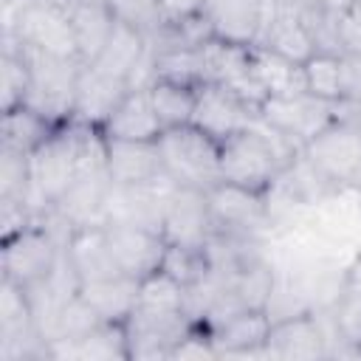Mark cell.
<instances>
[{
    "label": "cell",
    "mask_w": 361,
    "mask_h": 361,
    "mask_svg": "<svg viewBox=\"0 0 361 361\" xmlns=\"http://www.w3.org/2000/svg\"><path fill=\"white\" fill-rule=\"evenodd\" d=\"M212 336V344L217 355H265V338L271 333V319L265 310H243L226 324L206 330Z\"/></svg>",
    "instance_id": "21"
},
{
    "label": "cell",
    "mask_w": 361,
    "mask_h": 361,
    "mask_svg": "<svg viewBox=\"0 0 361 361\" xmlns=\"http://www.w3.org/2000/svg\"><path fill=\"white\" fill-rule=\"evenodd\" d=\"M158 149L166 175L178 186L212 189L214 183H220V141H214L195 124L164 130L158 135Z\"/></svg>",
    "instance_id": "4"
},
{
    "label": "cell",
    "mask_w": 361,
    "mask_h": 361,
    "mask_svg": "<svg viewBox=\"0 0 361 361\" xmlns=\"http://www.w3.org/2000/svg\"><path fill=\"white\" fill-rule=\"evenodd\" d=\"M104 231L121 274L133 279H144L161 268L166 254V240L161 231L138 228V226H104Z\"/></svg>",
    "instance_id": "14"
},
{
    "label": "cell",
    "mask_w": 361,
    "mask_h": 361,
    "mask_svg": "<svg viewBox=\"0 0 361 361\" xmlns=\"http://www.w3.org/2000/svg\"><path fill=\"white\" fill-rule=\"evenodd\" d=\"M65 240L42 220L31 223L14 237L0 240V271L3 279L17 282L20 288L34 285L37 279L48 276L62 254Z\"/></svg>",
    "instance_id": "7"
},
{
    "label": "cell",
    "mask_w": 361,
    "mask_h": 361,
    "mask_svg": "<svg viewBox=\"0 0 361 361\" xmlns=\"http://www.w3.org/2000/svg\"><path fill=\"white\" fill-rule=\"evenodd\" d=\"M257 118H259V110L245 99H240L237 93L220 85H200L192 124L206 135H212L214 141L223 144L226 138L248 130Z\"/></svg>",
    "instance_id": "12"
},
{
    "label": "cell",
    "mask_w": 361,
    "mask_h": 361,
    "mask_svg": "<svg viewBox=\"0 0 361 361\" xmlns=\"http://www.w3.org/2000/svg\"><path fill=\"white\" fill-rule=\"evenodd\" d=\"M28 330H37L28 296L17 282L3 279L0 282V338L20 336V333H28Z\"/></svg>",
    "instance_id": "33"
},
{
    "label": "cell",
    "mask_w": 361,
    "mask_h": 361,
    "mask_svg": "<svg viewBox=\"0 0 361 361\" xmlns=\"http://www.w3.org/2000/svg\"><path fill=\"white\" fill-rule=\"evenodd\" d=\"M172 189L175 180L169 175L149 183H113L104 203L102 226H138V228L161 231Z\"/></svg>",
    "instance_id": "9"
},
{
    "label": "cell",
    "mask_w": 361,
    "mask_h": 361,
    "mask_svg": "<svg viewBox=\"0 0 361 361\" xmlns=\"http://www.w3.org/2000/svg\"><path fill=\"white\" fill-rule=\"evenodd\" d=\"M254 45L265 48L276 56H285L296 65H305L319 51L302 14L296 8L279 6L274 0L262 3V20H259V31H257Z\"/></svg>",
    "instance_id": "11"
},
{
    "label": "cell",
    "mask_w": 361,
    "mask_h": 361,
    "mask_svg": "<svg viewBox=\"0 0 361 361\" xmlns=\"http://www.w3.org/2000/svg\"><path fill=\"white\" fill-rule=\"evenodd\" d=\"M71 14V28H73V39H76V54L85 65L96 62V56L102 54V48L107 45L113 25H116V14L110 11V6L104 0L96 3H71L68 6Z\"/></svg>",
    "instance_id": "24"
},
{
    "label": "cell",
    "mask_w": 361,
    "mask_h": 361,
    "mask_svg": "<svg viewBox=\"0 0 361 361\" xmlns=\"http://www.w3.org/2000/svg\"><path fill=\"white\" fill-rule=\"evenodd\" d=\"M158 6H161V20H180L203 11L206 0H158Z\"/></svg>",
    "instance_id": "41"
},
{
    "label": "cell",
    "mask_w": 361,
    "mask_h": 361,
    "mask_svg": "<svg viewBox=\"0 0 361 361\" xmlns=\"http://www.w3.org/2000/svg\"><path fill=\"white\" fill-rule=\"evenodd\" d=\"M344 104H361V54H344Z\"/></svg>",
    "instance_id": "40"
},
{
    "label": "cell",
    "mask_w": 361,
    "mask_h": 361,
    "mask_svg": "<svg viewBox=\"0 0 361 361\" xmlns=\"http://www.w3.org/2000/svg\"><path fill=\"white\" fill-rule=\"evenodd\" d=\"M56 130H59L56 124H51L45 116L31 110L28 104H20V107L3 113V147H14L28 155Z\"/></svg>",
    "instance_id": "29"
},
{
    "label": "cell",
    "mask_w": 361,
    "mask_h": 361,
    "mask_svg": "<svg viewBox=\"0 0 361 361\" xmlns=\"http://www.w3.org/2000/svg\"><path fill=\"white\" fill-rule=\"evenodd\" d=\"M274 3H279V6H290V8H299V6H302V0H274Z\"/></svg>",
    "instance_id": "42"
},
{
    "label": "cell",
    "mask_w": 361,
    "mask_h": 361,
    "mask_svg": "<svg viewBox=\"0 0 361 361\" xmlns=\"http://www.w3.org/2000/svg\"><path fill=\"white\" fill-rule=\"evenodd\" d=\"M104 319L76 293L73 299H68L62 305V310L56 313V322L51 327L48 341H59V338H82L85 333H90L93 327H99Z\"/></svg>",
    "instance_id": "36"
},
{
    "label": "cell",
    "mask_w": 361,
    "mask_h": 361,
    "mask_svg": "<svg viewBox=\"0 0 361 361\" xmlns=\"http://www.w3.org/2000/svg\"><path fill=\"white\" fill-rule=\"evenodd\" d=\"M251 68L259 79V85L265 87L268 96H296V93H307L305 90V73L302 65L276 56L265 48L251 45Z\"/></svg>",
    "instance_id": "26"
},
{
    "label": "cell",
    "mask_w": 361,
    "mask_h": 361,
    "mask_svg": "<svg viewBox=\"0 0 361 361\" xmlns=\"http://www.w3.org/2000/svg\"><path fill=\"white\" fill-rule=\"evenodd\" d=\"M265 0H206V17L214 28V37L254 45Z\"/></svg>",
    "instance_id": "23"
},
{
    "label": "cell",
    "mask_w": 361,
    "mask_h": 361,
    "mask_svg": "<svg viewBox=\"0 0 361 361\" xmlns=\"http://www.w3.org/2000/svg\"><path fill=\"white\" fill-rule=\"evenodd\" d=\"M20 51L25 56L28 73H31V90H28L25 104L31 110H37L39 116H45L56 127L71 124L76 79H79V71L85 62H79L76 56H59V54L25 48V45H20Z\"/></svg>",
    "instance_id": "3"
},
{
    "label": "cell",
    "mask_w": 361,
    "mask_h": 361,
    "mask_svg": "<svg viewBox=\"0 0 361 361\" xmlns=\"http://www.w3.org/2000/svg\"><path fill=\"white\" fill-rule=\"evenodd\" d=\"M31 186V161L28 152L0 144V200H25Z\"/></svg>",
    "instance_id": "34"
},
{
    "label": "cell",
    "mask_w": 361,
    "mask_h": 361,
    "mask_svg": "<svg viewBox=\"0 0 361 361\" xmlns=\"http://www.w3.org/2000/svg\"><path fill=\"white\" fill-rule=\"evenodd\" d=\"M79 296L104 319V322H127L138 305V279L118 274L110 279L87 282L79 288Z\"/></svg>",
    "instance_id": "25"
},
{
    "label": "cell",
    "mask_w": 361,
    "mask_h": 361,
    "mask_svg": "<svg viewBox=\"0 0 361 361\" xmlns=\"http://www.w3.org/2000/svg\"><path fill=\"white\" fill-rule=\"evenodd\" d=\"M268 358H327V336L316 310L274 322L265 338Z\"/></svg>",
    "instance_id": "16"
},
{
    "label": "cell",
    "mask_w": 361,
    "mask_h": 361,
    "mask_svg": "<svg viewBox=\"0 0 361 361\" xmlns=\"http://www.w3.org/2000/svg\"><path fill=\"white\" fill-rule=\"evenodd\" d=\"M206 195L212 209V231L240 234V237H268V231L274 228L265 192L220 180L212 189H206Z\"/></svg>",
    "instance_id": "8"
},
{
    "label": "cell",
    "mask_w": 361,
    "mask_h": 361,
    "mask_svg": "<svg viewBox=\"0 0 361 361\" xmlns=\"http://www.w3.org/2000/svg\"><path fill=\"white\" fill-rule=\"evenodd\" d=\"M183 302H186V288L175 276H169L164 268H158L155 274L138 279V305L135 307H147V310H183Z\"/></svg>",
    "instance_id": "32"
},
{
    "label": "cell",
    "mask_w": 361,
    "mask_h": 361,
    "mask_svg": "<svg viewBox=\"0 0 361 361\" xmlns=\"http://www.w3.org/2000/svg\"><path fill=\"white\" fill-rule=\"evenodd\" d=\"M274 285H276V262L271 259L268 251L245 259L231 276V288L248 310H265Z\"/></svg>",
    "instance_id": "27"
},
{
    "label": "cell",
    "mask_w": 361,
    "mask_h": 361,
    "mask_svg": "<svg viewBox=\"0 0 361 361\" xmlns=\"http://www.w3.org/2000/svg\"><path fill=\"white\" fill-rule=\"evenodd\" d=\"M197 90H200L197 85H183V82H169V79H155L149 85V99H152V107L164 130L192 124Z\"/></svg>",
    "instance_id": "28"
},
{
    "label": "cell",
    "mask_w": 361,
    "mask_h": 361,
    "mask_svg": "<svg viewBox=\"0 0 361 361\" xmlns=\"http://www.w3.org/2000/svg\"><path fill=\"white\" fill-rule=\"evenodd\" d=\"M102 133L107 138H127V141H158V135L164 133L158 113L152 107L149 99V87L141 90H130L118 107L113 110V116L104 121Z\"/></svg>",
    "instance_id": "20"
},
{
    "label": "cell",
    "mask_w": 361,
    "mask_h": 361,
    "mask_svg": "<svg viewBox=\"0 0 361 361\" xmlns=\"http://www.w3.org/2000/svg\"><path fill=\"white\" fill-rule=\"evenodd\" d=\"M127 93H130L127 82L107 76L93 65H82L76 79V96H73V124L102 130Z\"/></svg>",
    "instance_id": "15"
},
{
    "label": "cell",
    "mask_w": 361,
    "mask_h": 361,
    "mask_svg": "<svg viewBox=\"0 0 361 361\" xmlns=\"http://www.w3.org/2000/svg\"><path fill=\"white\" fill-rule=\"evenodd\" d=\"M347 116L344 102H324L310 93L296 96H268L259 104V118L282 133L288 141H293L299 149H305L307 141H313L319 133H324L330 124Z\"/></svg>",
    "instance_id": "6"
},
{
    "label": "cell",
    "mask_w": 361,
    "mask_h": 361,
    "mask_svg": "<svg viewBox=\"0 0 361 361\" xmlns=\"http://www.w3.org/2000/svg\"><path fill=\"white\" fill-rule=\"evenodd\" d=\"M104 164H107V175L113 178V183H149L166 175L158 141L107 138Z\"/></svg>",
    "instance_id": "18"
},
{
    "label": "cell",
    "mask_w": 361,
    "mask_h": 361,
    "mask_svg": "<svg viewBox=\"0 0 361 361\" xmlns=\"http://www.w3.org/2000/svg\"><path fill=\"white\" fill-rule=\"evenodd\" d=\"M3 37H11L17 45L25 48L79 59L65 0H25L17 17L3 25Z\"/></svg>",
    "instance_id": "5"
},
{
    "label": "cell",
    "mask_w": 361,
    "mask_h": 361,
    "mask_svg": "<svg viewBox=\"0 0 361 361\" xmlns=\"http://www.w3.org/2000/svg\"><path fill=\"white\" fill-rule=\"evenodd\" d=\"M302 149L257 118L248 130L220 144V180L265 192Z\"/></svg>",
    "instance_id": "1"
},
{
    "label": "cell",
    "mask_w": 361,
    "mask_h": 361,
    "mask_svg": "<svg viewBox=\"0 0 361 361\" xmlns=\"http://www.w3.org/2000/svg\"><path fill=\"white\" fill-rule=\"evenodd\" d=\"M152 45V42H149ZM155 79L183 82V85H206L203 45L200 48H155Z\"/></svg>",
    "instance_id": "31"
},
{
    "label": "cell",
    "mask_w": 361,
    "mask_h": 361,
    "mask_svg": "<svg viewBox=\"0 0 361 361\" xmlns=\"http://www.w3.org/2000/svg\"><path fill=\"white\" fill-rule=\"evenodd\" d=\"M48 358L56 361H124L130 358L124 322H102L82 338L48 341Z\"/></svg>",
    "instance_id": "17"
},
{
    "label": "cell",
    "mask_w": 361,
    "mask_h": 361,
    "mask_svg": "<svg viewBox=\"0 0 361 361\" xmlns=\"http://www.w3.org/2000/svg\"><path fill=\"white\" fill-rule=\"evenodd\" d=\"M116 20H124L141 31H155L161 23V6L158 0H104Z\"/></svg>",
    "instance_id": "37"
},
{
    "label": "cell",
    "mask_w": 361,
    "mask_h": 361,
    "mask_svg": "<svg viewBox=\"0 0 361 361\" xmlns=\"http://www.w3.org/2000/svg\"><path fill=\"white\" fill-rule=\"evenodd\" d=\"M65 254L79 276L82 285L87 282H99V279H110V276H118V265L113 259V251H110V243H107V231L102 223H93V226H82V228H73L65 240Z\"/></svg>",
    "instance_id": "19"
},
{
    "label": "cell",
    "mask_w": 361,
    "mask_h": 361,
    "mask_svg": "<svg viewBox=\"0 0 361 361\" xmlns=\"http://www.w3.org/2000/svg\"><path fill=\"white\" fill-rule=\"evenodd\" d=\"M65 3L71 6V3H96V0H65Z\"/></svg>",
    "instance_id": "43"
},
{
    "label": "cell",
    "mask_w": 361,
    "mask_h": 361,
    "mask_svg": "<svg viewBox=\"0 0 361 361\" xmlns=\"http://www.w3.org/2000/svg\"><path fill=\"white\" fill-rule=\"evenodd\" d=\"M338 45L341 54H361V0L338 20Z\"/></svg>",
    "instance_id": "39"
},
{
    "label": "cell",
    "mask_w": 361,
    "mask_h": 361,
    "mask_svg": "<svg viewBox=\"0 0 361 361\" xmlns=\"http://www.w3.org/2000/svg\"><path fill=\"white\" fill-rule=\"evenodd\" d=\"M161 268L175 276L183 288L195 285L197 279H203L209 274V254L206 245H169L166 243V254Z\"/></svg>",
    "instance_id": "35"
},
{
    "label": "cell",
    "mask_w": 361,
    "mask_h": 361,
    "mask_svg": "<svg viewBox=\"0 0 361 361\" xmlns=\"http://www.w3.org/2000/svg\"><path fill=\"white\" fill-rule=\"evenodd\" d=\"M31 186H28V206L42 220L54 203L71 189V183L79 175V138L76 124L59 127L54 135H48L31 155Z\"/></svg>",
    "instance_id": "2"
},
{
    "label": "cell",
    "mask_w": 361,
    "mask_h": 361,
    "mask_svg": "<svg viewBox=\"0 0 361 361\" xmlns=\"http://www.w3.org/2000/svg\"><path fill=\"white\" fill-rule=\"evenodd\" d=\"M127 327L130 358H172V350L195 327L183 310H147L135 307Z\"/></svg>",
    "instance_id": "10"
},
{
    "label": "cell",
    "mask_w": 361,
    "mask_h": 361,
    "mask_svg": "<svg viewBox=\"0 0 361 361\" xmlns=\"http://www.w3.org/2000/svg\"><path fill=\"white\" fill-rule=\"evenodd\" d=\"M358 0H302V6L296 8L302 17H316L324 23H333L338 28V20L355 6Z\"/></svg>",
    "instance_id": "38"
},
{
    "label": "cell",
    "mask_w": 361,
    "mask_h": 361,
    "mask_svg": "<svg viewBox=\"0 0 361 361\" xmlns=\"http://www.w3.org/2000/svg\"><path fill=\"white\" fill-rule=\"evenodd\" d=\"M161 231L169 245H206L212 234V209L206 189L175 183L166 200Z\"/></svg>",
    "instance_id": "13"
},
{
    "label": "cell",
    "mask_w": 361,
    "mask_h": 361,
    "mask_svg": "<svg viewBox=\"0 0 361 361\" xmlns=\"http://www.w3.org/2000/svg\"><path fill=\"white\" fill-rule=\"evenodd\" d=\"M147 51H149L147 31H141V28L124 23V20H116L107 45L102 48V54L90 65L99 68V71H104L107 76H116L121 82H130L133 71L141 65V59L147 56Z\"/></svg>",
    "instance_id": "22"
},
{
    "label": "cell",
    "mask_w": 361,
    "mask_h": 361,
    "mask_svg": "<svg viewBox=\"0 0 361 361\" xmlns=\"http://www.w3.org/2000/svg\"><path fill=\"white\" fill-rule=\"evenodd\" d=\"M305 90L324 102H344V54L316 51L305 65Z\"/></svg>",
    "instance_id": "30"
}]
</instances>
